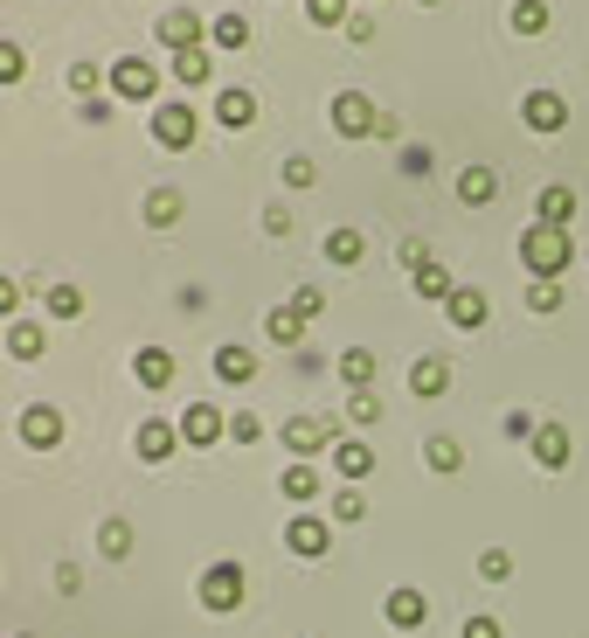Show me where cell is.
Wrapping results in <instances>:
<instances>
[{"instance_id": "1", "label": "cell", "mask_w": 589, "mask_h": 638, "mask_svg": "<svg viewBox=\"0 0 589 638\" xmlns=\"http://www.w3.org/2000/svg\"><path fill=\"white\" fill-rule=\"evenodd\" d=\"M568 257H576V243H568V230H555V222H535V230L520 236V265L535 278H562Z\"/></svg>"}, {"instance_id": "2", "label": "cell", "mask_w": 589, "mask_h": 638, "mask_svg": "<svg viewBox=\"0 0 589 638\" xmlns=\"http://www.w3.org/2000/svg\"><path fill=\"white\" fill-rule=\"evenodd\" d=\"M195 590H201V611H236L243 604V562H208Z\"/></svg>"}, {"instance_id": "3", "label": "cell", "mask_w": 589, "mask_h": 638, "mask_svg": "<svg viewBox=\"0 0 589 638\" xmlns=\"http://www.w3.org/2000/svg\"><path fill=\"white\" fill-rule=\"evenodd\" d=\"M327 444H340V424L333 417H292V424H284V452H292L298 465H306L312 452H327Z\"/></svg>"}, {"instance_id": "4", "label": "cell", "mask_w": 589, "mask_h": 638, "mask_svg": "<svg viewBox=\"0 0 589 638\" xmlns=\"http://www.w3.org/2000/svg\"><path fill=\"white\" fill-rule=\"evenodd\" d=\"M14 430H22L28 452H56V444H63V409H56V403H28Z\"/></svg>"}, {"instance_id": "5", "label": "cell", "mask_w": 589, "mask_h": 638, "mask_svg": "<svg viewBox=\"0 0 589 638\" xmlns=\"http://www.w3.org/2000/svg\"><path fill=\"white\" fill-rule=\"evenodd\" d=\"M111 90L132 98V105H146V98L160 90V70L146 63V56H119V63H111Z\"/></svg>"}, {"instance_id": "6", "label": "cell", "mask_w": 589, "mask_h": 638, "mask_svg": "<svg viewBox=\"0 0 589 638\" xmlns=\"http://www.w3.org/2000/svg\"><path fill=\"white\" fill-rule=\"evenodd\" d=\"M195 133H201L195 105H160V111H154V139L167 146V154H181V146H195Z\"/></svg>"}, {"instance_id": "7", "label": "cell", "mask_w": 589, "mask_h": 638, "mask_svg": "<svg viewBox=\"0 0 589 638\" xmlns=\"http://www.w3.org/2000/svg\"><path fill=\"white\" fill-rule=\"evenodd\" d=\"M375 119H382V111L360 98V90H340V98H333V133H340V139H368Z\"/></svg>"}, {"instance_id": "8", "label": "cell", "mask_w": 589, "mask_h": 638, "mask_svg": "<svg viewBox=\"0 0 589 638\" xmlns=\"http://www.w3.org/2000/svg\"><path fill=\"white\" fill-rule=\"evenodd\" d=\"M520 119L535 125V133H562V125H568V98H562V90H527Z\"/></svg>"}, {"instance_id": "9", "label": "cell", "mask_w": 589, "mask_h": 638, "mask_svg": "<svg viewBox=\"0 0 589 638\" xmlns=\"http://www.w3.org/2000/svg\"><path fill=\"white\" fill-rule=\"evenodd\" d=\"M327 541H333V528H327V520H319V514H298L292 520V528H284V549H292V555H327Z\"/></svg>"}, {"instance_id": "10", "label": "cell", "mask_w": 589, "mask_h": 638, "mask_svg": "<svg viewBox=\"0 0 589 638\" xmlns=\"http://www.w3.org/2000/svg\"><path fill=\"white\" fill-rule=\"evenodd\" d=\"M444 312H451V327H458V333H479L492 306H486V292H479V285H458V292L444 298Z\"/></svg>"}, {"instance_id": "11", "label": "cell", "mask_w": 589, "mask_h": 638, "mask_svg": "<svg viewBox=\"0 0 589 638\" xmlns=\"http://www.w3.org/2000/svg\"><path fill=\"white\" fill-rule=\"evenodd\" d=\"M222 430H230V417H222L216 403H187V417H181V438L187 444H216Z\"/></svg>"}, {"instance_id": "12", "label": "cell", "mask_w": 589, "mask_h": 638, "mask_svg": "<svg viewBox=\"0 0 589 638\" xmlns=\"http://www.w3.org/2000/svg\"><path fill=\"white\" fill-rule=\"evenodd\" d=\"M160 42L167 49H201V14L195 8H167L160 14Z\"/></svg>"}, {"instance_id": "13", "label": "cell", "mask_w": 589, "mask_h": 638, "mask_svg": "<svg viewBox=\"0 0 589 638\" xmlns=\"http://www.w3.org/2000/svg\"><path fill=\"white\" fill-rule=\"evenodd\" d=\"M382 617L395 631H416L430 617V604H424V590H389V604H382Z\"/></svg>"}, {"instance_id": "14", "label": "cell", "mask_w": 589, "mask_h": 638, "mask_svg": "<svg viewBox=\"0 0 589 638\" xmlns=\"http://www.w3.org/2000/svg\"><path fill=\"white\" fill-rule=\"evenodd\" d=\"M132 375H139V389H167L174 382V354L167 347H139L132 354Z\"/></svg>"}, {"instance_id": "15", "label": "cell", "mask_w": 589, "mask_h": 638, "mask_svg": "<svg viewBox=\"0 0 589 638\" xmlns=\"http://www.w3.org/2000/svg\"><path fill=\"white\" fill-rule=\"evenodd\" d=\"M409 389H416V396H444V389H451V361H444V354H424V361H416L409 368Z\"/></svg>"}, {"instance_id": "16", "label": "cell", "mask_w": 589, "mask_h": 638, "mask_svg": "<svg viewBox=\"0 0 589 638\" xmlns=\"http://www.w3.org/2000/svg\"><path fill=\"white\" fill-rule=\"evenodd\" d=\"M568 452H576V444H568V430H562V424H541V430H535V465L562 473V465H568Z\"/></svg>"}, {"instance_id": "17", "label": "cell", "mask_w": 589, "mask_h": 638, "mask_svg": "<svg viewBox=\"0 0 589 638\" xmlns=\"http://www.w3.org/2000/svg\"><path fill=\"white\" fill-rule=\"evenodd\" d=\"M8 354H14V361H42V354H49V333L35 327V319H14V327H8Z\"/></svg>"}, {"instance_id": "18", "label": "cell", "mask_w": 589, "mask_h": 638, "mask_svg": "<svg viewBox=\"0 0 589 638\" xmlns=\"http://www.w3.org/2000/svg\"><path fill=\"white\" fill-rule=\"evenodd\" d=\"M132 444H139V458H146V465H160V458H174L181 430H174V424H139V438H132Z\"/></svg>"}, {"instance_id": "19", "label": "cell", "mask_w": 589, "mask_h": 638, "mask_svg": "<svg viewBox=\"0 0 589 638\" xmlns=\"http://www.w3.org/2000/svg\"><path fill=\"white\" fill-rule=\"evenodd\" d=\"M146 222H154V230H174L181 222V187H146Z\"/></svg>"}, {"instance_id": "20", "label": "cell", "mask_w": 589, "mask_h": 638, "mask_svg": "<svg viewBox=\"0 0 589 638\" xmlns=\"http://www.w3.org/2000/svg\"><path fill=\"white\" fill-rule=\"evenodd\" d=\"M216 119L230 125V133H243V125L257 119V98H250V90H222V98H216Z\"/></svg>"}, {"instance_id": "21", "label": "cell", "mask_w": 589, "mask_h": 638, "mask_svg": "<svg viewBox=\"0 0 589 638\" xmlns=\"http://www.w3.org/2000/svg\"><path fill=\"white\" fill-rule=\"evenodd\" d=\"M458 195L471 201V209H486V201L500 195V174H492V167H465V174H458Z\"/></svg>"}, {"instance_id": "22", "label": "cell", "mask_w": 589, "mask_h": 638, "mask_svg": "<svg viewBox=\"0 0 589 638\" xmlns=\"http://www.w3.org/2000/svg\"><path fill=\"white\" fill-rule=\"evenodd\" d=\"M333 465H340V479H368L375 473V452H368V444H354V438H340L333 444Z\"/></svg>"}, {"instance_id": "23", "label": "cell", "mask_w": 589, "mask_h": 638, "mask_svg": "<svg viewBox=\"0 0 589 638\" xmlns=\"http://www.w3.org/2000/svg\"><path fill=\"white\" fill-rule=\"evenodd\" d=\"M360 250H368V236H360L354 222H340V230L327 236V257H333V265H360Z\"/></svg>"}, {"instance_id": "24", "label": "cell", "mask_w": 589, "mask_h": 638, "mask_svg": "<svg viewBox=\"0 0 589 638\" xmlns=\"http://www.w3.org/2000/svg\"><path fill=\"white\" fill-rule=\"evenodd\" d=\"M216 375H222V382H250V375H257V354H250V347H216Z\"/></svg>"}, {"instance_id": "25", "label": "cell", "mask_w": 589, "mask_h": 638, "mask_svg": "<svg viewBox=\"0 0 589 638\" xmlns=\"http://www.w3.org/2000/svg\"><path fill=\"white\" fill-rule=\"evenodd\" d=\"M535 209H541V222H555V230H568V216H576V195H568V187L555 181V187H541V201H535Z\"/></svg>"}, {"instance_id": "26", "label": "cell", "mask_w": 589, "mask_h": 638, "mask_svg": "<svg viewBox=\"0 0 589 638\" xmlns=\"http://www.w3.org/2000/svg\"><path fill=\"white\" fill-rule=\"evenodd\" d=\"M263 333H271V341H278V347H298V341H306V319H298L292 306H278L271 319H263Z\"/></svg>"}, {"instance_id": "27", "label": "cell", "mask_w": 589, "mask_h": 638, "mask_svg": "<svg viewBox=\"0 0 589 638\" xmlns=\"http://www.w3.org/2000/svg\"><path fill=\"white\" fill-rule=\"evenodd\" d=\"M174 77L181 84H208V77H216V56H208V49H181L174 56Z\"/></svg>"}, {"instance_id": "28", "label": "cell", "mask_w": 589, "mask_h": 638, "mask_svg": "<svg viewBox=\"0 0 589 638\" xmlns=\"http://www.w3.org/2000/svg\"><path fill=\"white\" fill-rule=\"evenodd\" d=\"M340 382H347V389H368V382H375V354H368V347H347V354H340Z\"/></svg>"}, {"instance_id": "29", "label": "cell", "mask_w": 589, "mask_h": 638, "mask_svg": "<svg viewBox=\"0 0 589 638\" xmlns=\"http://www.w3.org/2000/svg\"><path fill=\"white\" fill-rule=\"evenodd\" d=\"M424 458H430V473H458V465H465V444H458V438H430Z\"/></svg>"}, {"instance_id": "30", "label": "cell", "mask_w": 589, "mask_h": 638, "mask_svg": "<svg viewBox=\"0 0 589 638\" xmlns=\"http://www.w3.org/2000/svg\"><path fill=\"white\" fill-rule=\"evenodd\" d=\"M548 28V0H513V35H541Z\"/></svg>"}, {"instance_id": "31", "label": "cell", "mask_w": 589, "mask_h": 638, "mask_svg": "<svg viewBox=\"0 0 589 638\" xmlns=\"http://www.w3.org/2000/svg\"><path fill=\"white\" fill-rule=\"evenodd\" d=\"M98 555H111V562L132 555V528H125V520H105V528H98Z\"/></svg>"}, {"instance_id": "32", "label": "cell", "mask_w": 589, "mask_h": 638, "mask_svg": "<svg viewBox=\"0 0 589 638\" xmlns=\"http://www.w3.org/2000/svg\"><path fill=\"white\" fill-rule=\"evenodd\" d=\"M278 486H284V500H312L319 493V473H312V465H284Z\"/></svg>"}, {"instance_id": "33", "label": "cell", "mask_w": 589, "mask_h": 638, "mask_svg": "<svg viewBox=\"0 0 589 638\" xmlns=\"http://www.w3.org/2000/svg\"><path fill=\"white\" fill-rule=\"evenodd\" d=\"M208 35H216V49H243V42H250V22H243V14H216V28H208Z\"/></svg>"}, {"instance_id": "34", "label": "cell", "mask_w": 589, "mask_h": 638, "mask_svg": "<svg viewBox=\"0 0 589 638\" xmlns=\"http://www.w3.org/2000/svg\"><path fill=\"white\" fill-rule=\"evenodd\" d=\"M416 292H424V298H451L458 285H451V271H444V265H437V257H430V265L416 271Z\"/></svg>"}, {"instance_id": "35", "label": "cell", "mask_w": 589, "mask_h": 638, "mask_svg": "<svg viewBox=\"0 0 589 638\" xmlns=\"http://www.w3.org/2000/svg\"><path fill=\"white\" fill-rule=\"evenodd\" d=\"M49 312H56V319H77V312H84V292H77V285H49Z\"/></svg>"}, {"instance_id": "36", "label": "cell", "mask_w": 589, "mask_h": 638, "mask_svg": "<svg viewBox=\"0 0 589 638\" xmlns=\"http://www.w3.org/2000/svg\"><path fill=\"white\" fill-rule=\"evenodd\" d=\"M28 77V56H22V42H0V84H22Z\"/></svg>"}, {"instance_id": "37", "label": "cell", "mask_w": 589, "mask_h": 638, "mask_svg": "<svg viewBox=\"0 0 589 638\" xmlns=\"http://www.w3.org/2000/svg\"><path fill=\"white\" fill-rule=\"evenodd\" d=\"M306 14L319 28H347V0H306Z\"/></svg>"}, {"instance_id": "38", "label": "cell", "mask_w": 589, "mask_h": 638, "mask_svg": "<svg viewBox=\"0 0 589 638\" xmlns=\"http://www.w3.org/2000/svg\"><path fill=\"white\" fill-rule=\"evenodd\" d=\"M527 306H535V312H555V306H562V285H555V278H535V285H527Z\"/></svg>"}, {"instance_id": "39", "label": "cell", "mask_w": 589, "mask_h": 638, "mask_svg": "<svg viewBox=\"0 0 589 638\" xmlns=\"http://www.w3.org/2000/svg\"><path fill=\"white\" fill-rule=\"evenodd\" d=\"M347 417H354V424H375V417H382V396H375V389H354V396H347Z\"/></svg>"}, {"instance_id": "40", "label": "cell", "mask_w": 589, "mask_h": 638, "mask_svg": "<svg viewBox=\"0 0 589 638\" xmlns=\"http://www.w3.org/2000/svg\"><path fill=\"white\" fill-rule=\"evenodd\" d=\"M479 576H486V584H506V576H513V555H506V549H486V555H479Z\"/></svg>"}, {"instance_id": "41", "label": "cell", "mask_w": 589, "mask_h": 638, "mask_svg": "<svg viewBox=\"0 0 589 638\" xmlns=\"http://www.w3.org/2000/svg\"><path fill=\"white\" fill-rule=\"evenodd\" d=\"M230 438H236V444H257V438H263L257 409H236V417H230Z\"/></svg>"}, {"instance_id": "42", "label": "cell", "mask_w": 589, "mask_h": 638, "mask_svg": "<svg viewBox=\"0 0 589 638\" xmlns=\"http://www.w3.org/2000/svg\"><path fill=\"white\" fill-rule=\"evenodd\" d=\"M70 90H77V98H98V63H70Z\"/></svg>"}, {"instance_id": "43", "label": "cell", "mask_w": 589, "mask_h": 638, "mask_svg": "<svg viewBox=\"0 0 589 638\" xmlns=\"http://www.w3.org/2000/svg\"><path fill=\"white\" fill-rule=\"evenodd\" d=\"M284 181H292V187H312V181H319V167H312L306 154H292V160H284Z\"/></svg>"}, {"instance_id": "44", "label": "cell", "mask_w": 589, "mask_h": 638, "mask_svg": "<svg viewBox=\"0 0 589 638\" xmlns=\"http://www.w3.org/2000/svg\"><path fill=\"white\" fill-rule=\"evenodd\" d=\"M319 306H327V292H319V285H298V298H292V312H298V319H319Z\"/></svg>"}, {"instance_id": "45", "label": "cell", "mask_w": 589, "mask_h": 638, "mask_svg": "<svg viewBox=\"0 0 589 638\" xmlns=\"http://www.w3.org/2000/svg\"><path fill=\"white\" fill-rule=\"evenodd\" d=\"M403 174H409V181L430 174V146H403Z\"/></svg>"}, {"instance_id": "46", "label": "cell", "mask_w": 589, "mask_h": 638, "mask_svg": "<svg viewBox=\"0 0 589 638\" xmlns=\"http://www.w3.org/2000/svg\"><path fill=\"white\" fill-rule=\"evenodd\" d=\"M360 514H368V500H360V493H354V486H347V493H340V500H333V520H360Z\"/></svg>"}, {"instance_id": "47", "label": "cell", "mask_w": 589, "mask_h": 638, "mask_svg": "<svg viewBox=\"0 0 589 638\" xmlns=\"http://www.w3.org/2000/svg\"><path fill=\"white\" fill-rule=\"evenodd\" d=\"M465 638H506V631H500V617L479 611V617H465Z\"/></svg>"}, {"instance_id": "48", "label": "cell", "mask_w": 589, "mask_h": 638, "mask_svg": "<svg viewBox=\"0 0 589 638\" xmlns=\"http://www.w3.org/2000/svg\"><path fill=\"white\" fill-rule=\"evenodd\" d=\"M535 430H541V424L527 417V409H506V438H535Z\"/></svg>"}, {"instance_id": "49", "label": "cell", "mask_w": 589, "mask_h": 638, "mask_svg": "<svg viewBox=\"0 0 589 638\" xmlns=\"http://www.w3.org/2000/svg\"><path fill=\"white\" fill-rule=\"evenodd\" d=\"M56 590H63V597L84 590V569H77V562H63V569H56Z\"/></svg>"}, {"instance_id": "50", "label": "cell", "mask_w": 589, "mask_h": 638, "mask_svg": "<svg viewBox=\"0 0 589 638\" xmlns=\"http://www.w3.org/2000/svg\"><path fill=\"white\" fill-rule=\"evenodd\" d=\"M347 42H375V14H347Z\"/></svg>"}, {"instance_id": "51", "label": "cell", "mask_w": 589, "mask_h": 638, "mask_svg": "<svg viewBox=\"0 0 589 638\" xmlns=\"http://www.w3.org/2000/svg\"><path fill=\"white\" fill-rule=\"evenodd\" d=\"M263 230H271V236H292V209H263Z\"/></svg>"}, {"instance_id": "52", "label": "cell", "mask_w": 589, "mask_h": 638, "mask_svg": "<svg viewBox=\"0 0 589 638\" xmlns=\"http://www.w3.org/2000/svg\"><path fill=\"white\" fill-rule=\"evenodd\" d=\"M14 306H22V285H14V278H0V319H8Z\"/></svg>"}, {"instance_id": "53", "label": "cell", "mask_w": 589, "mask_h": 638, "mask_svg": "<svg viewBox=\"0 0 589 638\" xmlns=\"http://www.w3.org/2000/svg\"><path fill=\"white\" fill-rule=\"evenodd\" d=\"M416 8H437V0H416Z\"/></svg>"}, {"instance_id": "54", "label": "cell", "mask_w": 589, "mask_h": 638, "mask_svg": "<svg viewBox=\"0 0 589 638\" xmlns=\"http://www.w3.org/2000/svg\"><path fill=\"white\" fill-rule=\"evenodd\" d=\"M22 638H28V631H22Z\"/></svg>"}]
</instances>
